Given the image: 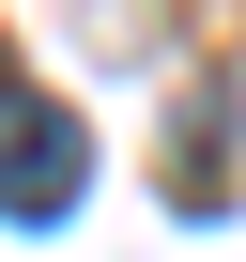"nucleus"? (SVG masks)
Wrapping results in <instances>:
<instances>
[{"instance_id": "f257e3e1", "label": "nucleus", "mask_w": 246, "mask_h": 262, "mask_svg": "<svg viewBox=\"0 0 246 262\" xmlns=\"http://www.w3.org/2000/svg\"><path fill=\"white\" fill-rule=\"evenodd\" d=\"M77 185H92V123L62 93H31V77H0V216L16 231H62Z\"/></svg>"}]
</instances>
